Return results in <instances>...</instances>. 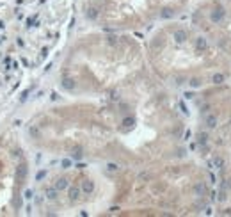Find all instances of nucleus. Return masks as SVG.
<instances>
[{"label":"nucleus","instance_id":"nucleus-3","mask_svg":"<svg viewBox=\"0 0 231 217\" xmlns=\"http://www.w3.org/2000/svg\"><path fill=\"white\" fill-rule=\"evenodd\" d=\"M93 191H94V183H93L91 180L82 181V192H84V194H91Z\"/></svg>","mask_w":231,"mask_h":217},{"label":"nucleus","instance_id":"nucleus-6","mask_svg":"<svg viewBox=\"0 0 231 217\" xmlns=\"http://www.w3.org/2000/svg\"><path fill=\"white\" fill-rule=\"evenodd\" d=\"M55 189L57 191H66L68 189V180L66 178H59L57 183H55Z\"/></svg>","mask_w":231,"mask_h":217},{"label":"nucleus","instance_id":"nucleus-12","mask_svg":"<svg viewBox=\"0 0 231 217\" xmlns=\"http://www.w3.org/2000/svg\"><path fill=\"white\" fill-rule=\"evenodd\" d=\"M197 141H199V144H206L208 135H206V134H199V135H197Z\"/></svg>","mask_w":231,"mask_h":217},{"label":"nucleus","instance_id":"nucleus-13","mask_svg":"<svg viewBox=\"0 0 231 217\" xmlns=\"http://www.w3.org/2000/svg\"><path fill=\"white\" fill-rule=\"evenodd\" d=\"M87 16H89V18H96V16H98V11H96V9H89Z\"/></svg>","mask_w":231,"mask_h":217},{"label":"nucleus","instance_id":"nucleus-10","mask_svg":"<svg viewBox=\"0 0 231 217\" xmlns=\"http://www.w3.org/2000/svg\"><path fill=\"white\" fill-rule=\"evenodd\" d=\"M62 87H64V89H73V87H75V84H73V80L64 79V80H62Z\"/></svg>","mask_w":231,"mask_h":217},{"label":"nucleus","instance_id":"nucleus-9","mask_svg":"<svg viewBox=\"0 0 231 217\" xmlns=\"http://www.w3.org/2000/svg\"><path fill=\"white\" fill-rule=\"evenodd\" d=\"M212 82L213 84H222V82H224V75H222V73H215L212 77Z\"/></svg>","mask_w":231,"mask_h":217},{"label":"nucleus","instance_id":"nucleus-7","mask_svg":"<svg viewBox=\"0 0 231 217\" xmlns=\"http://www.w3.org/2000/svg\"><path fill=\"white\" fill-rule=\"evenodd\" d=\"M174 39L178 41V43H183V41L187 39V32L185 30H176L174 32Z\"/></svg>","mask_w":231,"mask_h":217},{"label":"nucleus","instance_id":"nucleus-16","mask_svg":"<svg viewBox=\"0 0 231 217\" xmlns=\"http://www.w3.org/2000/svg\"><path fill=\"white\" fill-rule=\"evenodd\" d=\"M203 189H205V187H203V185H201V183H199V185H197V187H196V192H197V194H201V192H203Z\"/></svg>","mask_w":231,"mask_h":217},{"label":"nucleus","instance_id":"nucleus-17","mask_svg":"<svg viewBox=\"0 0 231 217\" xmlns=\"http://www.w3.org/2000/svg\"><path fill=\"white\" fill-rule=\"evenodd\" d=\"M116 169H117L116 164H109V171H116Z\"/></svg>","mask_w":231,"mask_h":217},{"label":"nucleus","instance_id":"nucleus-2","mask_svg":"<svg viewBox=\"0 0 231 217\" xmlns=\"http://www.w3.org/2000/svg\"><path fill=\"white\" fill-rule=\"evenodd\" d=\"M210 20L213 21V23H219L220 20H224V9H215V11H212V16H210Z\"/></svg>","mask_w":231,"mask_h":217},{"label":"nucleus","instance_id":"nucleus-18","mask_svg":"<svg viewBox=\"0 0 231 217\" xmlns=\"http://www.w3.org/2000/svg\"><path fill=\"white\" fill-rule=\"evenodd\" d=\"M62 166H64V167H69V166H71V162H69V160H62Z\"/></svg>","mask_w":231,"mask_h":217},{"label":"nucleus","instance_id":"nucleus-4","mask_svg":"<svg viewBox=\"0 0 231 217\" xmlns=\"http://www.w3.org/2000/svg\"><path fill=\"white\" fill-rule=\"evenodd\" d=\"M205 48H206V39H205L203 36H201V38H196V50H197V52H203Z\"/></svg>","mask_w":231,"mask_h":217},{"label":"nucleus","instance_id":"nucleus-11","mask_svg":"<svg viewBox=\"0 0 231 217\" xmlns=\"http://www.w3.org/2000/svg\"><path fill=\"white\" fill-rule=\"evenodd\" d=\"M46 197L48 199H55L57 197V189H46Z\"/></svg>","mask_w":231,"mask_h":217},{"label":"nucleus","instance_id":"nucleus-8","mask_svg":"<svg viewBox=\"0 0 231 217\" xmlns=\"http://www.w3.org/2000/svg\"><path fill=\"white\" fill-rule=\"evenodd\" d=\"M80 192H82V189H78V187H71V189H69V197L75 201V199H78Z\"/></svg>","mask_w":231,"mask_h":217},{"label":"nucleus","instance_id":"nucleus-5","mask_svg":"<svg viewBox=\"0 0 231 217\" xmlns=\"http://www.w3.org/2000/svg\"><path fill=\"white\" fill-rule=\"evenodd\" d=\"M206 126L208 128H215L217 126V116L215 114H208L206 116Z\"/></svg>","mask_w":231,"mask_h":217},{"label":"nucleus","instance_id":"nucleus-15","mask_svg":"<svg viewBox=\"0 0 231 217\" xmlns=\"http://www.w3.org/2000/svg\"><path fill=\"white\" fill-rule=\"evenodd\" d=\"M190 85H192V87H197V85H199V79H192L190 80Z\"/></svg>","mask_w":231,"mask_h":217},{"label":"nucleus","instance_id":"nucleus-14","mask_svg":"<svg viewBox=\"0 0 231 217\" xmlns=\"http://www.w3.org/2000/svg\"><path fill=\"white\" fill-rule=\"evenodd\" d=\"M162 16H164V18H171V16H173V11H171V9H165V11L162 13Z\"/></svg>","mask_w":231,"mask_h":217},{"label":"nucleus","instance_id":"nucleus-1","mask_svg":"<svg viewBox=\"0 0 231 217\" xmlns=\"http://www.w3.org/2000/svg\"><path fill=\"white\" fill-rule=\"evenodd\" d=\"M208 166L213 167V169H222L224 167V158L222 157H213L208 160Z\"/></svg>","mask_w":231,"mask_h":217}]
</instances>
